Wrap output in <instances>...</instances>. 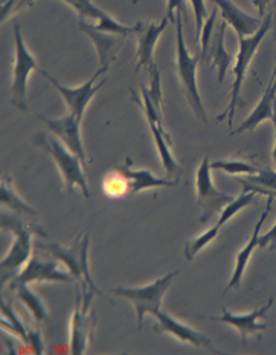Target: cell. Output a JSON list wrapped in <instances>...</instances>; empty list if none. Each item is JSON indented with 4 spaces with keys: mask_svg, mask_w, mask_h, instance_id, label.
Wrapping results in <instances>:
<instances>
[{
    "mask_svg": "<svg viewBox=\"0 0 276 355\" xmlns=\"http://www.w3.org/2000/svg\"><path fill=\"white\" fill-rule=\"evenodd\" d=\"M33 220L21 221L17 214H2V230H10L14 234V243L11 244L10 250L2 258V282L5 284L8 277L17 273L21 266H26L31 259V252H33V234L34 230L42 236H46L37 225L31 223Z\"/></svg>",
    "mask_w": 276,
    "mask_h": 355,
    "instance_id": "1",
    "label": "cell"
},
{
    "mask_svg": "<svg viewBox=\"0 0 276 355\" xmlns=\"http://www.w3.org/2000/svg\"><path fill=\"white\" fill-rule=\"evenodd\" d=\"M182 14H175V64H178V73L179 80L183 86V92L188 103L193 109L196 118L200 122L208 121V114H206L205 105L200 96V90H198L197 83V67L198 61H200V55L193 57L189 53L185 35H183V26H182Z\"/></svg>",
    "mask_w": 276,
    "mask_h": 355,
    "instance_id": "2",
    "label": "cell"
},
{
    "mask_svg": "<svg viewBox=\"0 0 276 355\" xmlns=\"http://www.w3.org/2000/svg\"><path fill=\"white\" fill-rule=\"evenodd\" d=\"M272 28V15H267V19L263 20L261 26L257 31L254 35L250 37H243L239 38V52H236V58L234 61L232 71H234V83H232V89H231V98H229V105L227 109L220 114L217 118L220 122L225 118H227L229 125H231L234 116H235V110L239 107V101L241 96V90H243V83L244 78H246V72L249 69V64L252 58L257 53L259 44L263 43L264 37L267 35Z\"/></svg>",
    "mask_w": 276,
    "mask_h": 355,
    "instance_id": "3",
    "label": "cell"
},
{
    "mask_svg": "<svg viewBox=\"0 0 276 355\" xmlns=\"http://www.w3.org/2000/svg\"><path fill=\"white\" fill-rule=\"evenodd\" d=\"M34 144L48 153L52 160L55 162L58 171L61 173V177H63L64 187L69 192H75L76 188H80L84 197H90L87 179L83 169L84 164L75 153L69 150L61 141H57L53 136H46L44 133H38L34 137Z\"/></svg>",
    "mask_w": 276,
    "mask_h": 355,
    "instance_id": "4",
    "label": "cell"
},
{
    "mask_svg": "<svg viewBox=\"0 0 276 355\" xmlns=\"http://www.w3.org/2000/svg\"><path fill=\"white\" fill-rule=\"evenodd\" d=\"M170 19L164 17L160 23H141V29L137 33V63L136 72L144 67L148 73L150 89L148 94L156 103L159 109H162V87H160V72L155 61V48L159 42L160 35L164 34Z\"/></svg>",
    "mask_w": 276,
    "mask_h": 355,
    "instance_id": "5",
    "label": "cell"
},
{
    "mask_svg": "<svg viewBox=\"0 0 276 355\" xmlns=\"http://www.w3.org/2000/svg\"><path fill=\"white\" fill-rule=\"evenodd\" d=\"M89 234H83L69 245L51 244L42 245V249L49 252L53 258L58 259L66 270L71 273L75 281L83 282V287L90 291L96 293L99 296H104L99 290L90 275V264H89Z\"/></svg>",
    "mask_w": 276,
    "mask_h": 355,
    "instance_id": "6",
    "label": "cell"
},
{
    "mask_svg": "<svg viewBox=\"0 0 276 355\" xmlns=\"http://www.w3.org/2000/svg\"><path fill=\"white\" fill-rule=\"evenodd\" d=\"M179 273V270H174V272L166 273L148 285H142V287H114L110 291L113 295L132 300L137 314V328L141 329L145 315H153L156 311L162 310L160 306H162L165 293L171 287L173 281Z\"/></svg>",
    "mask_w": 276,
    "mask_h": 355,
    "instance_id": "7",
    "label": "cell"
},
{
    "mask_svg": "<svg viewBox=\"0 0 276 355\" xmlns=\"http://www.w3.org/2000/svg\"><path fill=\"white\" fill-rule=\"evenodd\" d=\"M14 34V69H12V84H11V103L17 107L20 112L28 110V80L31 72L38 71L37 60L29 52L28 46L23 38V33L20 29L19 21H14L12 26Z\"/></svg>",
    "mask_w": 276,
    "mask_h": 355,
    "instance_id": "8",
    "label": "cell"
},
{
    "mask_svg": "<svg viewBox=\"0 0 276 355\" xmlns=\"http://www.w3.org/2000/svg\"><path fill=\"white\" fill-rule=\"evenodd\" d=\"M38 72H40L44 76V78L51 83V86L58 92L61 98H63V101L67 105L69 113H72V114H75V116H78L80 119H83L84 113H86L87 107L92 101V98H94L98 94V90L101 89L104 86V83H105V80H103L101 83L96 84V80L103 73H107L109 71H107V69H104V67H98V71L95 72V75L92 76V78L87 83L81 84V86H78V87L64 86V84H61L57 78H53L51 73L46 72L44 69H38Z\"/></svg>",
    "mask_w": 276,
    "mask_h": 355,
    "instance_id": "9",
    "label": "cell"
},
{
    "mask_svg": "<svg viewBox=\"0 0 276 355\" xmlns=\"http://www.w3.org/2000/svg\"><path fill=\"white\" fill-rule=\"evenodd\" d=\"M211 171V162L206 157L200 162V165H198L196 173V194L197 203L202 209V223L209 221L212 215H216L220 209H223V207L232 200L231 196L225 194V192H220L214 187Z\"/></svg>",
    "mask_w": 276,
    "mask_h": 355,
    "instance_id": "10",
    "label": "cell"
},
{
    "mask_svg": "<svg viewBox=\"0 0 276 355\" xmlns=\"http://www.w3.org/2000/svg\"><path fill=\"white\" fill-rule=\"evenodd\" d=\"M95 293L87 288H84L83 295H78L75 302V310L71 320V352L81 354L86 352L87 345L92 338V333L95 328V315L90 311L92 297Z\"/></svg>",
    "mask_w": 276,
    "mask_h": 355,
    "instance_id": "11",
    "label": "cell"
},
{
    "mask_svg": "<svg viewBox=\"0 0 276 355\" xmlns=\"http://www.w3.org/2000/svg\"><path fill=\"white\" fill-rule=\"evenodd\" d=\"M66 5H69L72 10L80 15L83 20H94V25L99 29L107 31V33H113L122 37H130L136 35L141 29V23H136V25L130 26L124 25L118 20H114L109 12L101 10L96 3L92 2V0H61Z\"/></svg>",
    "mask_w": 276,
    "mask_h": 355,
    "instance_id": "12",
    "label": "cell"
},
{
    "mask_svg": "<svg viewBox=\"0 0 276 355\" xmlns=\"http://www.w3.org/2000/svg\"><path fill=\"white\" fill-rule=\"evenodd\" d=\"M40 119L53 136H57L61 142H63L69 150L78 156L83 164L86 165L87 154L84 150L83 137H81V121L78 116L72 113H67L61 118H46L43 114H38Z\"/></svg>",
    "mask_w": 276,
    "mask_h": 355,
    "instance_id": "13",
    "label": "cell"
},
{
    "mask_svg": "<svg viewBox=\"0 0 276 355\" xmlns=\"http://www.w3.org/2000/svg\"><path fill=\"white\" fill-rule=\"evenodd\" d=\"M75 277L63 270L58 264V259H43L40 257L31 258L25 268L14 277L12 284H37V282H74Z\"/></svg>",
    "mask_w": 276,
    "mask_h": 355,
    "instance_id": "14",
    "label": "cell"
},
{
    "mask_svg": "<svg viewBox=\"0 0 276 355\" xmlns=\"http://www.w3.org/2000/svg\"><path fill=\"white\" fill-rule=\"evenodd\" d=\"M153 318L157 320V325L155 327L156 333L171 334L173 337L178 338V340L193 345L196 348L218 352V349L214 346L212 340L208 336H205L203 333H200V331L188 327L187 323L175 320L173 315H170L168 313L159 310L153 314Z\"/></svg>",
    "mask_w": 276,
    "mask_h": 355,
    "instance_id": "15",
    "label": "cell"
},
{
    "mask_svg": "<svg viewBox=\"0 0 276 355\" xmlns=\"http://www.w3.org/2000/svg\"><path fill=\"white\" fill-rule=\"evenodd\" d=\"M272 305H273V299L270 297L269 302L263 305L261 308H258V310H255V311L244 313V314H235V313L227 311L226 308H223V314H221L220 318L208 315V318H205V319L218 320V322L226 323V325H231L236 331H239L243 338H246L248 336H255V334L263 333V331L267 328L263 319L266 318L267 313H269Z\"/></svg>",
    "mask_w": 276,
    "mask_h": 355,
    "instance_id": "16",
    "label": "cell"
},
{
    "mask_svg": "<svg viewBox=\"0 0 276 355\" xmlns=\"http://www.w3.org/2000/svg\"><path fill=\"white\" fill-rule=\"evenodd\" d=\"M80 29L90 38L92 43L95 44L98 58H99V67H104L109 71L112 61H114L118 51L121 49L119 37L122 35L107 33V31L96 28L94 23H87L83 19H80Z\"/></svg>",
    "mask_w": 276,
    "mask_h": 355,
    "instance_id": "17",
    "label": "cell"
},
{
    "mask_svg": "<svg viewBox=\"0 0 276 355\" xmlns=\"http://www.w3.org/2000/svg\"><path fill=\"white\" fill-rule=\"evenodd\" d=\"M211 2L218 8L221 17L227 25H231L239 38L254 35L261 26V20L241 10L232 0H211Z\"/></svg>",
    "mask_w": 276,
    "mask_h": 355,
    "instance_id": "18",
    "label": "cell"
},
{
    "mask_svg": "<svg viewBox=\"0 0 276 355\" xmlns=\"http://www.w3.org/2000/svg\"><path fill=\"white\" fill-rule=\"evenodd\" d=\"M273 198L275 197L269 196V200H267V206L264 207V211L261 212V217H259L258 223L255 225V229H254V232H252L250 239L248 241V244L244 245L239 253H236L235 268H234V273H232L231 281H229L227 287H226V291H229L231 288H236L241 284L243 275H244V272H246V267L249 264L252 253H254V250L257 249V247H259V236H261V229H263V225H264V221L267 218V215L270 214Z\"/></svg>",
    "mask_w": 276,
    "mask_h": 355,
    "instance_id": "19",
    "label": "cell"
},
{
    "mask_svg": "<svg viewBox=\"0 0 276 355\" xmlns=\"http://www.w3.org/2000/svg\"><path fill=\"white\" fill-rule=\"evenodd\" d=\"M127 177L130 183V192L132 194H137L141 191L147 189H159V188H171L179 183V180H171V179H164V177H157L153 174L148 169H136L132 164V160L127 159L126 164L122 166L117 168Z\"/></svg>",
    "mask_w": 276,
    "mask_h": 355,
    "instance_id": "20",
    "label": "cell"
},
{
    "mask_svg": "<svg viewBox=\"0 0 276 355\" xmlns=\"http://www.w3.org/2000/svg\"><path fill=\"white\" fill-rule=\"evenodd\" d=\"M275 107H276V67H275V72L272 80L269 83V86H267L264 95L261 98V101L258 103V105L254 109L249 116L246 118V121L241 122V125L231 131V136L235 135H241V133H246V131H252L255 130L259 123L273 118V113H275Z\"/></svg>",
    "mask_w": 276,
    "mask_h": 355,
    "instance_id": "21",
    "label": "cell"
},
{
    "mask_svg": "<svg viewBox=\"0 0 276 355\" xmlns=\"http://www.w3.org/2000/svg\"><path fill=\"white\" fill-rule=\"evenodd\" d=\"M148 125L153 135V141H155L156 150L159 153L160 162H162V166L165 169V173L168 175L174 177L175 180H179V177L182 174V168L179 165V162L175 160L174 154L171 151V145L168 142V135L165 131V125H160L156 121H148Z\"/></svg>",
    "mask_w": 276,
    "mask_h": 355,
    "instance_id": "22",
    "label": "cell"
},
{
    "mask_svg": "<svg viewBox=\"0 0 276 355\" xmlns=\"http://www.w3.org/2000/svg\"><path fill=\"white\" fill-rule=\"evenodd\" d=\"M226 28H227V23L225 20H221L218 29L212 34L208 57H206V61H212V64L218 69L220 84L225 81V76L229 71V67L232 64V55L226 51V46H225Z\"/></svg>",
    "mask_w": 276,
    "mask_h": 355,
    "instance_id": "23",
    "label": "cell"
},
{
    "mask_svg": "<svg viewBox=\"0 0 276 355\" xmlns=\"http://www.w3.org/2000/svg\"><path fill=\"white\" fill-rule=\"evenodd\" d=\"M0 203L3 207L10 209L11 212L20 215V217L26 220H34L37 217V211L33 206L28 205L25 200H23L17 191L14 189L11 179H3L2 187H0Z\"/></svg>",
    "mask_w": 276,
    "mask_h": 355,
    "instance_id": "24",
    "label": "cell"
},
{
    "mask_svg": "<svg viewBox=\"0 0 276 355\" xmlns=\"http://www.w3.org/2000/svg\"><path fill=\"white\" fill-rule=\"evenodd\" d=\"M244 191H252L255 194L276 196V171L270 168H261L254 175H243L240 179Z\"/></svg>",
    "mask_w": 276,
    "mask_h": 355,
    "instance_id": "25",
    "label": "cell"
},
{
    "mask_svg": "<svg viewBox=\"0 0 276 355\" xmlns=\"http://www.w3.org/2000/svg\"><path fill=\"white\" fill-rule=\"evenodd\" d=\"M11 287L15 288V295H17V297L21 300V302L26 305L29 313L33 314L34 320L44 322L49 319L48 308L44 306L43 300L35 295L33 288L29 287V284H12Z\"/></svg>",
    "mask_w": 276,
    "mask_h": 355,
    "instance_id": "26",
    "label": "cell"
},
{
    "mask_svg": "<svg viewBox=\"0 0 276 355\" xmlns=\"http://www.w3.org/2000/svg\"><path fill=\"white\" fill-rule=\"evenodd\" d=\"M0 311H2V328L8 329L14 336H17L20 340L28 345L29 343V328L23 323V320L19 318L15 311L11 308V305L2 300V306H0Z\"/></svg>",
    "mask_w": 276,
    "mask_h": 355,
    "instance_id": "27",
    "label": "cell"
},
{
    "mask_svg": "<svg viewBox=\"0 0 276 355\" xmlns=\"http://www.w3.org/2000/svg\"><path fill=\"white\" fill-rule=\"evenodd\" d=\"M212 169H218V171H223L231 175H254L259 173V166L252 164L249 160H241V159H221L211 162Z\"/></svg>",
    "mask_w": 276,
    "mask_h": 355,
    "instance_id": "28",
    "label": "cell"
},
{
    "mask_svg": "<svg viewBox=\"0 0 276 355\" xmlns=\"http://www.w3.org/2000/svg\"><path fill=\"white\" fill-rule=\"evenodd\" d=\"M255 197H257L255 192L244 191L241 196H239L236 198H232L231 202H229V203L223 207V209H221V214H220V218H218L217 225H218L220 227L225 226L229 220L234 218L236 214H239L240 211L244 209V207H248V206H250L252 203H255Z\"/></svg>",
    "mask_w": 276,
    "mask_h": 355,
    "instance_id": "29",
    "label": "cell"
},
{
    "mask_svg": "<svg viewBox=\"0 0 276 355\" xmlns=\"http://www.w3.org/2000/svg\"><path fill=\"white\" fill-rule=\"evenodd\" d=\"M220 226L216 225L212 226L211 229L205 230L203 234L197 235L194 238H191L187 241V245H185V257L188 261H193L196 258L197 253H200L206 245L211 244L214 239H216L218 236V232H220Z\"/></svg>",
    "mask_w": 276,
    "mask_h": 355,
    "instance_id": "30",
    "label": "cell"
},
{
    "mask_svg": "<svg viewBox=\"0 0 276 355\" xmlns=\"http://www.w3.org/2000/svg\"><path fill=\"white\" fill-rule=\"evenodd\" d=\"M103 188L109 197H122L130 192V183L124 174L114 169V171L104 177Z\"/></svg>",
    "mask_w": 276,
    "mask_h": 355,
    "instance_id": "31",
    "label": "cell"
},
{
    "mask_svg": "<svg viewBox=\"0 0 276 355\" xmlns=\"http://www.w3.org/2000/svg\"><path fill=\"white\" fill-rule=\"evenodd\" d=\"M216 21H217V6L214 8L211 14L208 15V19L205 20L202 33H200V35H198V42H200V60L202 61H206V57H208L211 38L214 34V28H216Z\"/></svg>",
    "mask_w": 276,
    "mask_h": 355,
    "instance_id": "32",
    "label": "cell"
},
{
    "mask_svg": "<svg viewBox=\"0 0 276 355\" xmlns=\"http://www.w3.org/2000/svg\"><path fill=\"white\" fill-rule=\"evenodd\" d=\"M191 8H193V14H194V20H196V35L198 40V35L202 33L203 23L208 19L206 17V3L205 0H189Z\"/></svg>",
    "mask_w": 276,
    "mask_h": 355,
    "instance_id": "33",
    "label": "cell"
},
{
    "mask_svg": "<svg viewBox=\"0 0 276 355\" xmlns=\"http://www.w3.org/2000/svg\"><path fill=\"white\" fill-rule=\"evenodd\" d=\"M165 12H166V17L170 19L171 23H175V14H182L183 17H187L188 15L187 0H166Z\"/></svg>",
    "mask_w": 276,
    "mask_h": 355,
    "instance_id": "34",
    "label": "cell"
},
{
    "mask_svg": "<svg viewBox=\"0 0 276 355\" xmlns=\"http://www.w3.org/2000/svg\"><path fill=\"white\" fill-rule=\"evenodd\" d=\"M259 247H270V249H275L276 247V223L270 227V230H267V234L259 236Z\"/></svg>",
    "mask_w": 276,
    "mask_h": 355,
    "instance_id": "35",
    "label": "cell"
},
{
    "mask_svg": "<svg viewBox=\"0 0 276 355\" xmlns=\"http://www.w3.org/2000/svg\"><path fill=\"white\" fill-rule=\"evenodd\" d=\"M270 3V0H252V5H254L257 10H258V14L263 15L266 14V10H267V5Z\"/></svg>",
    "mask_w": 276,
    "mask_h": 355,
    "instance_id": "36",
    "label": "cell"
},
{
    "mask_svg": "<svg viewBox=\"0 0 276 355\" xmlns=\"http://www.w3.org/2000/svg\"><path fill=\"white\" fill-rule=\"evenodd\" d=\"M272 122H273V130H275V144H273V150H272V159H273V164L276 165V107H275Z\"/></svg>",
    "mask_w": 276,
    "mask_h": 355,
    "instance_id": "37",
    "label": "cell"
}]
</instances>
